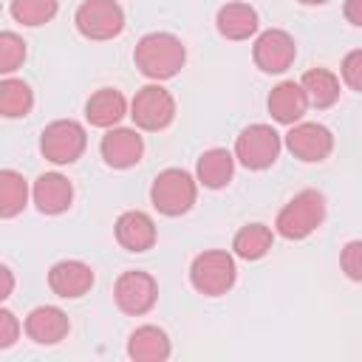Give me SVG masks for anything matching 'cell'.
<instances>
[{"label":"cell","mask_w":362,"mask_h":362,"mask_svg":"<svg viewBox=\"0 0 362 362\" xmlns=\"http://www.w3.org/2000/svg\"><path fill=\"white\" fill-rule=\"evenodd\" d=\"M31 195H34V204H37V209H40L42 215H59V212H65V209L71 206V201H74V187H71V181H68L65 175H59V173H42V175L34 181Z\"/></svg>","instance_id":"9a60e30c"},{"label":"cell","mask_w":362,"mask_h":362,"mask_svg":"<svg viewBox=\"0 0 362 362\" xmlns=\"http://www.w3.org/2000/svg\"><path fill=\"white\" fill-rule=\"evenodd\" d=\"M305 107H308V96H305V90H303L300 82H280L269 93V113L280 124L300 122L303 113H305Z\"/></svg>","instance_id":"e0dca14e"},{"label":"cell","mask_w":362,"mask_h":362,"mask_svg":"<svg viewBox=\"0 0 362 362\" xmlns=\"http://www.w3.org/2000/svg\"><path fill=\"white\" fill-rule=\"evenodd\" d=\"M300 85H303V90L308 96V105H314V107H331L339 99V79L328 68L305 71Z\"/></svg>","instance_id":"7402d4cb"},{"label":"cell","mask_w":362,"mask_h":362,"mask_svg":"<svg viewBox=\"0 0 362 362\" xmlns=\"http://www.w3.org/2000/svg\"><path fill=\"white\" fill-rule=\"evenodd\" d=\"M342 79H345L348 88L362 93V48L345 54V59H342Z\"/></svg>","instance_id":"f1b7e54d"},{"label":"cell","mask_w":362,"mask_h":362,"mask_svg":"<svg viewBox=\"0 0 362 362\" xmlns=\"http://www.w3.org/2000/svg\"><path fill=\"white\" fill-rule=\"evenodd\" d=\"M280 156V136L272 124H249L235 141V158L249 170H266Z\"/></svg>","instance_id":"8992f818"},{"label":"cell","mask_w":362,"mask_h":362,"mask_svg":"<svg viewBox=\"0 0 362 362\" xmlns=\"http://www.w3.org/2000/svg\"><path fill=\"white\" fill-rule=\"evenodd\" d=\"M130 116L141 130H164L175 116V99L161 85H144L130 102Z\"/></svg>","instance_id":"ba28073f"},{"label":"cell","mask_w":362,"mask_h":362,"mask_svg":"<svg viewBox=\"0 0 362 362\" xmlns=\"http://www.w3.org/2000/svg\"><path fill=\"white\" fill-rule=\"evenodd\" d=\"M0 277H3V291H0V297L6 300V297L11 294V286H14V280H11V269L3 266V269H0Z\"/></svg>","instance_id":"1f68e13d"},{"label":"cell","mask_w":362,"mask_h":362,"mask_svg":"<svg viewBox=\"0 0 362 362\" xmlns=\"http://www.w3.org/2000/svg\"><path fill=\"white\" fill-rule=\"evenodd\" d=\"M286 147L300 161H322L331 153V147H334V136H331V130L325 124L297 122L286 133Z\"/></svg>","instance_id":"8fae6325"},{"label":"cell","mask_w":362,"mask_h":362,"mask_svg":"<svg viewBox=\"0 0 362 362\" xmlns=\"http://www.w3.org/2000/svg\"><path fill=\"white\" fill-rule=\"evenodd\" d=\"M74 23L88 40H113L124 28V11L116 0H85L76 8Z\"/></svg>","instance_id":"52a82bcc"},{"label":"cell","mask_w":362,"mask_h":362,"mask_svg":"<svg viewBox=\"0 0 362 362\" xmlns=\"http://www.w3.org/2000/svg\"><path fill=\"white\" fill-rule=\"evenodd\" d=\"M34 105V93L23 79H3L0 82V113L6 119H17L25 116Z\"/></svg>","instance_id":"d4e9b609"},{"label":"cell","mask_w":362,"mask_h":362,"mask_svg":"<svg viewBox=\"0 0 362 362\" xmlns=\"http://www.w3.org/2000/svg\"><path fill=\"white\" fill-rule=\"evenodd\" d=\"M68 328H71V322H68L65 311L57 305H40L25 317V334L37 345H54V342L65 339Z\"/></svg>","instance_id":"2e32d148"},{"label":"cell","mask_w":362,"mask_h":362,"mask_svg":"<svg viewBox=\"0 0 362 362\" xmlns=\"http://www.w3.org/2000/svg\"><path fill=\"white\" fill-rule=\"evenodd\" d=\"M23 59H25V42L14 31H3L0 34V71L11 74Z\"/></svg>","instance_id":"4316f807"},{"label":"cell","mask_w":362,"mask_h":362,"mask_svg":"<svg viewBox=\"0 0 362 362\" xmlns=\"http://www.w3.org/2000/svg\"><path fill=\"white\" fill-rule=\"evenodd\" d=\"M124 113H127V102L116 88L96 90L85 105V116L93 127H113Z\"/></svg>","instance_id":"44dd1931"},{"label":"cell","mask_w":362,"mask_h":362,"mask_svg":"<svg viewBox=\"0 0 362 362\" xmlns=\"http://www.w3.org/2000/svg\"><path fill=\"white\" fill-rule=\"evenodd\" d=\"M322 218H325V198L317 189H303L277 212L274 226L283 238L303 240L322 223Z\"/></svg>","instance_id":"7a4b0ae2"},{"label":"cell","mask_w":362,"mask_h":362,"mask_svg":"<svg viewBox=\"0 0 362 362\" xmlns=\"http://www.w3.org/2000/svg\"><path fill=\"white\" fill-rule=\"evenodd\" d=\"M252 57H255V62H257L260 71H266V74H283L286 68H291V62L297 57V45H294V40H291L288 31L269 28V31H263L255 40Z\"/></svg>","instance_id":"30bf717a"},{"label":"cell","mask_w":362,"mask_h":362,"mask_svg":"<svg viewBox=\"0 0 362 362\" xmlns=\"http://www.w3.org/2000/svg\"><path fill=\"white\" fill-rule=\"evenodd\" d=\"M215 23L226 40H249L257 31V11L249 3H226L218 8Z\"/></svg>","instance_id":"d6986e66"},{"label":"cell","mask_w":362,"mask_h":362,"mask_svg":"<svg viewBox=\"0 0 362 362\" xmlns=\"http://www.w3.org/2000/svg\"><path fill=\"white\" fill-rule=\"evenodd\" d=\"M17 334H20V322H17V317H14L8 308H3V311H0V348L14 345Z\"/></svg>","instance_id":"f546056e"},{"label":"cell","mask_w":362,"mask_h":362,"mask_svg":"<svg viewBox=\"0 0 362 362\" xmlns=\"http://www.w3.org/2000/svg\"><path fill=\"white\" fill-rule=\"evenodd\" d=\"M48 286L57 297H65V300H76L82 294L90 291L93 286V269L82 260H59L51 266L48 272Z\"/></svg>","instance_id":"7c38bea8"},{"label":"cell","mask_w":362,"mask_h":362,"mask_svg":"<svg viewBox=\"0 0 362 362\" xmlns=\"http://www.w3.org/2000/svg\"><path fill=\"white\" fill-rule=\"evenodd\" d=\"M116 240L127 252H147L156 243V223L141 209H127L116 221Z\"/></svg>","instance_id":"5bb4252c"},{"label":"cell","mask_w":362,"mask_h":362,"mask_svg":"<svg viewBox=\"0 0 362 362\" xmlns=\"http://www.w3.org/2000/svg\"><path fill=\"white\" fill-rule=\"evenodd\" d=\"M102 158L116 167V170H127L133 164L141 161V153H144V141L136 130L130 127H113L102 136Z\"/></svg>","instance_id":"4fadbf2b"},{"label":"cell","mask_w":362,"mask_h":362,"mask_svg":"<svg viewBox=\"0 0 362 362\" xmlns=\"http://www.w3.org/2000/svg\"><path fill=\"white\" fill-rule=\"evenodd\" d=\"M127 356L136 362H164L170 356V339L158 325H141L127 339Z\"/></svg>","instance_id":"ac0fdd59"},{"label":"cell","mask_w":362,"mask_h":362,"mask_svg":"<svg viewBox=\"0 0 362 362\" xmlns=\"http://www.w3.org/2000/svg\"><path fill=\"white\" fill-rule=\"evenodd\" d=\"M303 6H322V3H328V0H300Z\"/></svg>","instance_id":"d6a6232c"},{"label":"cell","mask_w":362,"mask_h":362,"mask_svg":"<svg viewBox=\"0 0 362 362\" xmlns=\"http://www.w3.org/2000/svg\"><path fill=\"white\" fill-rule=\"evenodd\" d=\"M28 204V184L17 170H0V215L14 218Z\"/></svg>","instance_id":"cb8c5ba5"},{"label":"cell","mask_w":362,"mask_h":362,"mask_svg":"<svg viewBox=\"0 0 362 362\" xmlns=\"http://www.w3.org/2000/svg\"><path fill=\"white\" fill-rule=\"evenodd\" d=\"M85 144H88L85 127L79 122H74V119H57V122H51L42 130V139H40L42 156L48 161H54V164H74L85 153Z\"/></svg>","instance_id":"5b68a950"},{"label":"cell","mask_w":362,"mask_h":362,"mask_svg":"<svg viewBox=\"0 0 362 362\" xmlns=\"http://www.w3.org/2000/svg\"><path fill=\"white\" fill-rule=\"evenodd\" d=\"M232 173H235V156L223 147H212L206 153H201L198 164H195V175L204 187L209 189H221L232 181Z\"/></svg>","instance_id":"ffe728a7"},{"label":"cell","mask_w":362,"mask_h":362,"mask_svg":"<svg viewBox=\"0 0 362 362\" xmlns=\"http://www.w3.org/2000/svg\"><path fill=\"white\" fill-rule=\"evenodd\" d=\"M235 274H238V269H235L232 255L218 252V249L201 252L192 260V266H189L192 288L201 291L204 297H221V294H226L235 286Z\"/></svg>","instance_id":"277c9868"},{"label":"cell","mask_w":362,"mask_h":362,"mask_svg":"<svg viewBox=\"0 0 362 362\" xmlns=\"http://www.w3.org/2000/svg\"><path fill=\"white\" fill-rule=\"evenodd\" d=\"M57 0H11V17L23 25H42L57 17Z\"/></svg>","instance_id":"484cf974"},{"label":"cell","mask_w":362,"mask_h":362,"mask_svg":"<svg viewBox=\"0 0 362 362\" xmlns=\"http://www.w3.org/2000/svg\"><path fill=\"white\" fill-rule=\"evenodd\" d=\"M345 20L362 28V0H345Z\"/></svg>","instance_id":"4dcf8cb0"},{"label":"cell","mask_w":362,"mask_h":362,"mask_svg":"<svg viewBox=\"0 0 362 362\" xmlns=\"http://www.w3.org/2000/svg\"><path fill=\"white\" fill-rule=\"evenodd\" d=\"M339 263H342V272H345L351 280L362 283V240L345 243V249H342V255H339Z\"/></svg>","instance_id":"83f0119b"},{"label":"cell","mask_w":362,"mask_h":362,"mask_svg":"<svg viewBox=\"0 0 362 362\" xmlns=\"http://www.w3.org/2000/svg\"><path fill=\"white\" fill-rule=\"evenodd\" d=\"M184 59H187L184 42H181L175 34H167V31L144 34V37L136 42V51H133L136 68H139L147 79H156V82L175 76V74L184 68Z\"/></svg>","instance_id":"6da1fadb"},{"label":"cell","mask_w":362,"mask_h":362,"mask_svg":"<svg viewBox=\"0 0 362 362\" xmlns=\"http://www.w3.org/2000/svg\"><path fill=\"white\" fill-rule=\"evenodd\" d=\"M232 249L238 257L243 260H260L269 249H272V229L266 223H246L235 240H232Z\"/></svg>","instance_id":"603a6c76"},{"label":"cell","mask_w":362,"mask_h":362,"mask_svg":"<svg viewBox=\"0 0 362 362\" xmlns=\"http://www.w3.org/2000/svg\"><path fill=\"white\" fill-rule=\"evenodd\" d=\"M195 195H198L195 178H192L187 170H178V167L161 170V173L153 178V187H150V201H153V206H156L161 215H170V218L189 212V206L195 204Z\"/></svg>","instance_id":"3957f363"},{"label":"cell","mask_w":362,"mask_h":362,"mask_svg":"<svg viewBox=\"0 0 362 362\" xmlns=\"http://www.w3.org/2000/svg\"><path fill=\"white\" fill-rule=\"evenodd\" d=\"M113 297H116V305L124 311V314H147L156 300H158V283L153 280V274L147 272H124L119 274L116 286H113Z\"/></svg>","instance_id":"9c48e42d"}]
</instances>
